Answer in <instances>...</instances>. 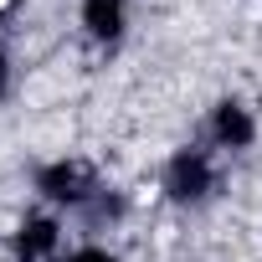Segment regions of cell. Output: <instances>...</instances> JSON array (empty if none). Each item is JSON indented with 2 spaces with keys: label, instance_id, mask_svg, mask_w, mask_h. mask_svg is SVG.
Wrapping results in <instances>:
<instances>
[{
  "label": "cell",
  "instance_id": "obj_1",
  "mask_svg": "<svg viewBox=\"0 0 262 262\" xmlns=\"http://www.w3.org/2000/svg\"><path fill=\"white\" fill-rule=\"evenodd\" d=\"M206 190H211V160H206L201 149L180 155V160L170 165V195H175V201H201Z\"/></svg>",
  "mask_w": 262,
  "mask_h": 262
},
{
  "label": "cell",
  "instance_id": "obj_2",
  "mask_svg": "<svg viewBox=\"0 0 262 262\" xmlns=\"http://www.w3.org/2000/svg\"><path fill=\"white\" fill-rule=\"evenodd\" d=\"M41 185H47V195H57V201H82L88 190V170L82 165H57V170H47L41 175Z\"/></svg>",
  "mask_w": 262,
  "mask_h": 262
},
{
  "label": "cell",
  "instance_id": "obj_3",
  "mask_svg": "<svg viewBox=\"0 0 262 262\" xmlns=\"http://www.w3.org/2000/svg\"><path fill=\"white\" fill-rule=\"evenodd\" d=\"M82 21H88L93 36H118V26H123V0H88V6H82Z\"/></svg>",
  "mask_w": 262,
  "mask_h": 262
},
{
  "label": "cell",
  "instance_id": "obj_4",
  "mask_svg": "<svg viewBox=\"0 0 262 262\" xmlns=\"http://www.w3.org/2000/svg\"><path fill=\"white\" fill-rule=\"evenodd\" d=\"M216 139H221V144H231V149H242V144L252 139V118H247L236 103H226V108L216 113Z\"/></svg>",
  "mask_w": 262,
  "mask_h": 262
},
{
  "label": "cell",
  "instance_id": "obj_5",
  "mask_svg": "<svg viewBox=\"0 0 262 262\" xmlns=\"http://www.w3.org/2000/svg\"><path fill=\"white\" fill-rule=\"evenodd\" d=\"M52 242H57V231L47 221H31V236H21V252H47Z\"/></svg>",
  "mask_w": 262,
  "mask_h": 262
},
{
  "label": "cell",
  "instance_id": "obj_6",
  "mask_svg": "<svg viewBox=\"0 0 262 262\" xmlns=\"http://www.w3.org/2000/svg\"><path fill=\"white\" fill-rule=\"evenodd\" d=\"M72 262H113V257H103V252H77Z\"/></svg>",
  "mask_w": 262,
  "mask_h": 262
}]
</instances>
